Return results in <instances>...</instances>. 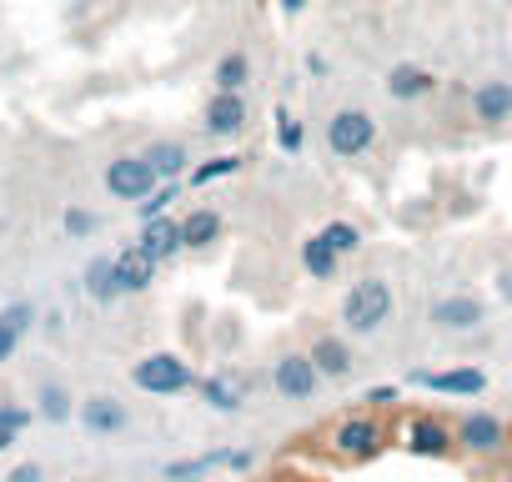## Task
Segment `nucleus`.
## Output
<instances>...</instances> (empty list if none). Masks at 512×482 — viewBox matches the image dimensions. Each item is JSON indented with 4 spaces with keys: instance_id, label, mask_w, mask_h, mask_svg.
<instances>
[{
    "instance_id": "nucleus-16",
    "label": "nucleus",
    "mask_w": 512,
    "mask_h": 482,
    "mask_svg": "<svg viewBox=\"0 0 512 482\" xmlns=\"http://www.w3.org/2000/svg\"><path fill=\"white\" fill-rule=\"evenodd\" d=\"M337 262H342V252L332 247V241L317 231V236H307L302 241V267L317 277V282H327V277H337Z\"/></svg>"
},
{
    "instance_id": "nucleus-4",
    "label": "nucleus",
    "mask_w": 512,
    "mask_h": 482,
    "mask_svg": "<svg viewBox=\"0 0 512 482\" xmlns=\"http://www.w3.org/2000/svg\"><path fill=\"white\" fill-rule=\"evenodd\" d=\"M106 186H111V196H121V201H141V196H151V191L161 186V176H156V166H151L146 156H116V161L106 166Z\"/></svg>"
},
{
    "instance_id": "nucleus-9",
    "label": "nucleus",
    "mask_w": 512,
    "mask_h": 482,
    "mask_svg": "<svg viewBox=\"0 0 512 482\" xmlns=\"http://www.w3.org/2000/svg\"><path fill=\"white\" fill-rule=\"evenodd\" d=\"M156 257H146L141 247H126L121 257H116V292H146L151 282H156Z\"/></svg>"
},
{
    "instance_id": "nucleus-12",
    "label": "nucleus",
    "mask_w": 512,
    "mask_h": 482,
    "mask_svg": "<svg viewBox=\"0 0 512 482\" xmlns=\"http://www.w3.org/2000/svg\"><path fill=\"white\" fill-rule=\"evenodd\" d=\"M332 442H337L342 457H372V452L382 447V432H377V422H367V417H347Z\"/></svg>"
},
{
    "instance_id": "nucleus-5",
    "label": "nucleus",
    "mask_w": 512,
    "mask_h": 482,
    "mask_svg": "<svg viewBox=\"0 0 512 482\" xmlns=\"http://www.w3.org/2000/svg\"><path fill=\"white\" fill-rule=\"evenodd\" d=\"M272 382H277L282 397H292V402H312L322 372H317V362H312L307 352H292V357H282V362L272 367Z\"/></svg>"
},
{
    "instance_id": "nucleus-13",
    "label": "nucleus",
    "mask_w": 512,
    "mask_h": 482,
    "mask_svg": "<svg viewBox=\"0 0 512 482\" xmlns=\"http://www.w3.org/2000/svg\"><path fill=\"white\" fill-rule=\"evenodd\" d=\"M477 322H482V302H472V297H442V302H432V327H442V332H467Z\"/></svg>"
},
{
    "instance_id": "nucleus-27",
    "label": "nucleus",
    "mask_w": 512,
    "mask_h": 482,
    "mask_svg": "<svg viewBox=\"0 0 512 482\" xmlns=\"http://www.w3.org/2000/svg\"><path fill=\"white\" fill-rule=\"evenodd\" d=\"M236 166H241L236 156H211L206 166H196V171H191V186H206V181H221V176H231Z\"/></svg>"
},
{
    "instance_id": "nucleus-23",
    "label": "nucleus",
    "mask_w": 512,
    "mask_h": 482,
    "mask_svg": "<svg viewBox=\"0 0 512 482\" xmlns=\"http://www.w3.org/2000/svg\"><path fill=\"white\" fill-rule=\"evenodd\" d=\"M246 76H251L246 56H241V51H231V56H221V61H216V76H211V81H216V91H241V86H246Z\"/></svg>"
},
{
    "instance_id": "nucleus-29",
    "label": "nucleus",
    "mask_w": 512,
    "mask_h": 482,
    "mask_svg": "<svg viewBox=\"0 0 512 482\" xmlns=\"http://www.w3.org/2000/svg\"><path fill=\"white\" fill-rule=\"evenodd\" d=\"M26 422H31L26 407H6V402H0V427H6V432H21Z\"/></svg>"
},
{
    "instance_id": "nucleus-25",
    "label": "nucleus",
    "mask_w": 512,
    "mask_h": 482,
    "mask_svg": "<svg viewBox=\"0 0 512 482\" xmlns=\"http://www.w3.org/2000/svg\"><path fill=\"white\" fill-rule=\"evenodd\" d=\"M322 236H327V241H332V247H337V252H342V257H347V252H357V247H362V231H357V226H352V221H327V226H322Z\"/></svg>"
},
{
    "instance_id": "nucleus-24",
    "label": "nucleus",
    "mask_w": 512,
    "mask_h": 482,
    "mask_svg": "<svg viewBox=\"0 0 512 482\" xmlns=\"http://www.w3.org/2000/svg\"><path fill=\"white\" fill-rule=\"evenodd\" d=\"M201 397H206L216 412H241V387H231L226 377H206V382H201Z\"/></svg>"
},
{
    "instance_id": "nucleus-32",
    "label": "nucleus",
    "mask_w": 512,
    "mask_h": 482,
    "mask_svg": "<svg viewBox=\"0 0 512 482\" xmlns=\"http://www.w3.org/2000/svg\"><path fill=\"white\" fill-rule=\"evenodd\" d=\"M6 482H41V467H36V462H21V467L6 477Z\"/></svg>"
},
{
    "instance_id": "nucleus-2",
    "label": "nucleus",
    "mask_w": 512,
    "mask_h": 482,
    "mask_svg": "<svg viewBox=\"0 0 512 482\" xmlns=\"http://www.w3.org/2000/svg\"><path fill=\"white\" fill-rule=\"evenodd\" d=\"M131 382H136L141 392H161V397H171V392H186V387L196 382V372H191L181 357L156 352V357H146V362L131 367Z\"/></svg>"
},
{
    "instance_id": "nucleus-34",
    "label": "nucleus",
    "mask_w": 512,
    "mask_h": 482,
    "mask_svg": "<svg viewBox=\"0 0 512 482\" xmlns=\"http://www.w3.org/2000/svg\"><path fill=\"white\" fill-rule=\"evenodd\" d=\"M11 437H16V432H6V427H0V452H6V447H11Z\"/></svg>"
},
{
    "instance_id": "nucleus-7",
    "label": "nucleus",
    "mask_w": 512,
    "mask_h": 482,
    "mask_svg": "<svg viewBox=\"0 0 512 482\" xmlns=\"http://www.w3.org/2000/svg\"><path fill=\"white\" fill-rule=\"evenodd\" d=\"M136 247L146 252V257H156V262H166V257H176L186 241H181V221H166V216H151L146 226H141V241Z\"/></svg>"
},
{
    "instance_id": "nucleus-33",
    "label": "nucleus",
    "mask_w": 512,
    "mask_h": 482,
    "mask_svg": "<svg viewBox=\"0 0 512 482\" xmlns=\"http://www.w3.org/2000/svg\"><path fill=\"white\" fill-rule=\"evenodd\" d=\"M367 402H397V387H377V392H372Z\"/></svg>"
},
{
    "instance_id": "nucleus-3",
    "label": "nucleus",
    "mask_w": 512,
    "mask_h": 482,
    "mask_svg": "<svg viewBox=\"0 0 512 482\" xmlns=\"http://www.w3.org/2000/svg\"><path fill=\"white\" fill-rule=\"evenodd\" d=\"M372 141H377V121H372L367 111H337V116L327 121V146H332V156H342V161L362 156Z\"/></svg>"
},
{
    "instance_id": "nucleus-11",
    "label": "nucleus",
    "mask_w": 512,
    "mask_h": 482,
    "mask_svg": "<svg viewBox=\"0 0 512 482\" xmlns=\"http://www.w3.org/2000/svg\"><path fill=\"white\" fill-rule=\"evenodd\" d=\"M437 91V76L427 66H392L387 71V96L392 101H422Z\"/></svg>"
},
{
    "instance_id": "nucleus-17",
    "label": "nucleus",
    "mask_w": 512,
    "mask_h": 482,
    "mask_svg": "<svg viewBox=\"0 0 512 482\" xmlns=\"http://www.w3.org/2000/svg\"><path fill=\"white\" fill-rule=\"evenodd\" d=\"M462 442H467L472 452H497V447L507 442V432H502V422H497V417L472 412V417L462 422Z\"/></svg>"
},
{
    "instance_id": "nucleus-31",
    "label": "nucleus",
    "mask_w": 512,
    "mask_h": 482,
    "mask_svg": "<svg viewBox=\"0 0 512 482\" xmlns=\"http://www.w3.org/2000/svg\"><path fill=\"white\" fill-rule=\"evenodd\" d=\"M91 226H96V221H91L86 211H66V231H76V236H86Z\"/></svg>"
},
{
    "instance_id": "nucleus-20",
    "label": "nucleus",
    "mask_w": 512,
    "mask_h": 482,
    "mask_svg": "<svg viewBox=\"0 0 512 482\" xmlns=\"http://www.w3.org/2000/svg\"><path fill=\"white\" fill-rule=\"evenodd\" d=\"M86 292H91L96 302L121 297V292H116V257H96V262L86 267Z\"/></svg>"
},
{
    "instance_id": "nucleus-14",
    "label": "nucleus",
    "mask_w": 512,
    "mask_h": 482,
    "mask_svg": "<svg viewBox=\"0 0 512 482\" xmlns=\"http://www.w3.org/2000/svg\"><path fill=\"white\" fill-rule=\"evenodd\" d=\"M81 422H86V432L111 437V432H121V427H126V407H121L116 397H91V402L81 407Z\"/></svg>"
},
{
    "instance_id": "nucleus-18",
    "label": "nucleus",
    "mask_w": 512,
    "mask_h": 482,
    "mask_svg": "<svg viewBox=\"0 0 512 482\" xmlns=\"http://www.w3.org/2000/svg\"><path fill=\"white\" fill-rule=\"evenodd\" d=\"M407 447H412L417 457H447V452H452V432H447L442 422H432V417H417Z\"/></svg>"
},
{
    "instance_id": "nucleus-6",
    "label": "nucleus",
    "mask_w": 512,
    "mask_h": 482,
    "mask_svg": "<svg viewBox=\"0 0 512 482\" xmlns=\"http://www.w3.org/2000/svg\"><path fill=\"white\" fill-rule=\"evenodd\" d=\"M417 387H432V392H447V397H477L487 387V377L477 367H452V372H412Z\"/></svg>"
},
{
    "instance_id": "nucleus-30",
    "label": "nucleus",
    "mask_w": 512,
    "mask_h": 482,
    "mask_svg": "<svg viewBox=\"0 0 512 482\" xmlns=\"http://www.w3.org/2000/svg\"><path fill=\"white\" fill-rule=\"evenodd\" d=\"M282 146H287V151H297V146H302V126H297L292 116H282Z\"/></svg>"
},
{
    "instance_id": "nucleus-19",
    "label": "nucleus",
    "mask_w": 512,
    "mask_h": 482,
    "mask_svg": "<svg viewBox=\"0 0 512 482\" xmlns=\"http://www.w3.org/2000/svg\"><path fill=\"white\" fill-rule=\"evenodd\" d=\"M146 161L156 166V176H161V181H171V176H181V171H186V161H191V156H186V146H181V141H156V146L146 151Z\"/></svg>"
},
{
    "instance_id": "nucleus-15",
    "label": "nucleus",
    "mask_w": 512,
    "mask_h": 482,
    "mask_svg": "<svg viewBox=\"0 0 512 482\" xmlns=\"http://www.w3.org/2000/svg\"><path fill=\"white\" fill-rule=\"evenodd\" d=\"M307 357L317 362L322 377H347V372H352V347H347L342 337H317Z\"/></svg>"
},
{
    "instance_id": "nucleus-22",
    "label": "nucleus",
    "mask_w": 512,
    "mask_h": 482,
    "mask_svg": "<svg viewBox=\"0 0 512 482\" xmlns=\"http://www.w3.org/2000/svg\"><path fill=\"white\" fill-rule=\"evenodd\" d=\"M31 327V307L21 302V307H11V312H0V362H6L11 352H16V342H21V332Z\"/></svg>"
},
{
    "instance_id": "nucleus-21",
    "label": "nucleus",
    "mask_w": 512,
    "mask_h": 482,
    "mask_svg": "<svg viewBox=\"0 0 512 482\" xmlns=\"http://www.w3.org/2000/svg\"><path fill=\"white\" fill-rule=\"evenodd\" d=\"M216 236H221V216L216 211H191L181 221V241H186V247H206V241H216Z\"/></svg>"
},
{
    "instance_id": "nucleus-10",
    "label": "nucleus",
    "mask_w": 512,
    "mask_h": 482,
    "mask_svg": "<svg viewBox=\"0 0 512 482\" xmlns=\"http://www.w3.org/2000/svg\"><path fill=\"white\" fill-rule=\"evenodd\" d=\"M472 116H477L482 126L507 121V116H512V81H482V86L472 91Z\"/></svg>"
},
{
    "instance_id": "nucleus-28",
    "label": "nucleus",
    "mask_w": 512,
    "mask_h": 482,
    "mask_svg": "<svg viewBox=\"0 0 512 482\" xmlns=\"http://www.w3.org/2000/svg\"><path fill=\"white\" fill-rule=\"evenodd\" d=\"M171 201H176V186H156V191H151V201H141V221L161 216V211H166Z\"/></svg>"
},
{
    "instance_id": "nucleus-36",
    "label": "nucleus",
    "mask_w": 512,
    "mask_h": 482,
    "mask_svg": "<svg viewBox=\"0 0 512 482\" xmlns=\"http://www.w3.org/2000/svg\"><path fill=\"white\" fill-rule=\"evenodd\" d=\"M507 482H512V477H507Z\"/></svg>"
},
{
    "instance_id": "nucleus-1",
    "label": "nucleus",
    "mask_w": 512,
    "mask_h": 482,
    "mask_svg": "<svg viewBox=\"0 0 512 482\" xmlns=\"http://www.w3.org/2000/svg\"><path fill=\"white\" fill-rule=\"evenodd\" d=\"M342 317H347L352 332H377V327L392 317V287H387L382 277H362V282L347 292Z\"/></svg>"
},
{
    "instance_id": "nucleus-26",
    "label": "nucleus",
    "mask_w": 512,
    "mask_h": 482,
    "mask_svg": "<svg viewBox=\"0 0 512 482\" xmlns=\"http://www.w3.org/2000/svg\"><path fill=\"white\" fill-rule=\"evenodd\" d=\"M41 417H51V422H66L71 417V397H66V387H41Z\"/></svg>"
},
{
    "instance_id": "nucleus-8",
    "label": "nucleus",
    "mask_w": 512,
    "mask_h": 482,
    "mask_svg": "<svg viewBox=\"0 0 512 482\" xmlns=\"http://www.w3.org/2000/svg\"><path fill=\"white\" fill-rule=\"evenodd\" d=\"M241 126H246V101L236 91H216L206 101V131L211 136H236Z\"/></svg>"
},
{
    "instance_id": "nucleus-35",
    "label": "nucleus",
    "mask_w": 512,
    "mask_h": 482,
    "mask_svg": "<svg viewBox=\"0 0 512 482\" xmlns=\"http://www.w3.org/2000/svg\"><path fill=\"white\" fill-rule=\"evenodd\" d=\"M297 482H312V477H297Z\"/></svg>"
}]
</instances>
